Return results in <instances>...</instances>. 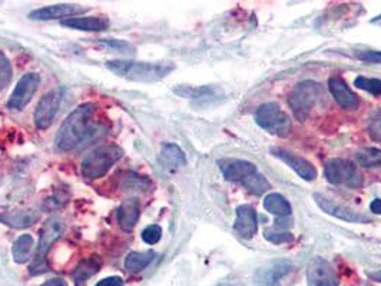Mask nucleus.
Instances as JSON below:
<instances>
[{"label":"nucleus","instance_id":"nucleus-1","mask_svg":"<svg viewBox=\"0 0 381 286\" xmlns=\"http://www.w3.org/2000/svg\"><path fill=\"white\" fill-rule=\"evenodd\" d=\"M95 112L96 106L93 103H83L71 112L55 138V145L61 152L73 150L96 132Z\"/></svg>","mask_w":381,"mask_h":286},{"label":"nucleus","instance_id":"nucleus-2","mask_svg":"<svg viewBox=\"0 0 381 286\" xmlns=\"http://www.w3.org/2000/svg\"><path fill=\"white\" fill-rule=\"evenodd\" d=\"M106 68L116 76L133 82L152 83L168 76L175 65L172 62H133V61H109Z\"/></svg>","mask_w":381,"mask_h":286},{"label":"nucleus","instance_id":"nucleus-3","mask_svg":"<svg viewBox=\"0 0 381 286\" xmlns=\"http://www.w3.org/2000/svg\"><path fill=\"white\" fill-rule=\"evenodd\" d=\"M325 92L322 86L314 81L300 82L288 96V105L297 121L304 122L321 101H324Z\"/></svg>","mask_w":381,"mask_h":286},{"label":"nucleus","instance_id":"nucleus-4","mask_svg":"<svg viewBox=\"0 0 381 286\" xmlns=\"http://www.w3.org/2000/svg\"><path fill=\"white\" fill-rule=\"evenodd\" d=\"M123 156V149L115 143H106L92 150L82 162V175L88 180H95L106 175V172Z\"/></svg>","mask_w":381,"mask_h":286},{"label":"nucleus","instance_id":"nucleus-5","mask_svg":"<svg viewBox=\"0 0 381 286\" xmlns=\"http://www.w3.org/2000/svg\"><path fill=\"white\" fill-rule=\"evenodd\" d=\"M62 233H64V223L59 219L52 218L46 220V223L44 225L41 230V239H39V245H38L34 262L29 267L31 275L38 276V275L48 272L49 269V265L46 260L48 252L51 250L52 245L61 238Z\"/></svg>","mask_w":381,"mask_h":286},{"label":"nucleus","instance_id":"nucleus-6","mask_svg":"<svg viewBox=\"0 0 381 286\" xmlns=\"http://www.w3.org/2000/svg\"><path fill=\"white\" fill-rule=\"evenodd\" d=\"M255 122L260 128L278 138H285L291 132L290 116L274 102L264 103L257 109Z\"/></svg>","mask_w":381,"mask_h":286},{"label":"nucleus","instance_id":"nucleus-7","mask_svg":"<svg viewBox=\"0 0 381 286\" xmlns=\"http://www.w3.org/2000/svg\"><path fill=\"white\" fill-rule=\"evenodd\" d=\"M324 173L331 185L347 186L351 189H358L362 186V176L357 170L352 162L345 159H331L325 163Z\"/></svg>","mask_w":381,"mask_h":286},{"label":"nucleus","instance_id":"nucleus-8","mask_svg":"<svg viewBox=\"0 0 381 286\" xmlns=\"http://www.w3.org/2000/svg\"><path fill=\"white\" fill-rule=\"evenodd\" d=\"M41 85V76L38 73H26L22 76V79L18 82L15 91L11 95V99L8 102L9 109L22 111L25 109L29 102L32 101L34 95L36 93L38 88Z\"/></svg>","mask_w":381,"mask_h":286},{"label":"nucleus","instance_id":"nucleus-9","mask_svg":"<svg viewBox=\"0 0 381 286\" xmlns=\"http://www.w3.org/2000/svg\"><path fill=\"white\" fill-rule=\"evenodd\" d=\"M61 101H62V93L61 91H51L46 95L42 96V99L39 101L36 109H35V125L38 129L45 131L48 128H51V125L55 121V116L59 111L61 106Z\"/></svg>","mask_w":381,"mask_h":286},{"label":"nucleus","instance_id":"nucleus-10","mask_svg":"<svg viewBox=\"0 0 381 286\" xmlns=\"http://www.w3.org/2000/svg\"><path fill=\"white\" fill-rule=\"evenodd\" d=\"M307 280L310 286H338L340 276L334 266L322 259L314 257L307 269Z\"/></svg>","mask_w":381,"mask_h":286},{"label":"nucleus","instance_id":"nucleus-11","mask_svg":"<svg viewBox=\"0 0 381 286\" xmlns=\"http://www.w3.org/2000/svg\"><path fill=\"white\" fill-rule=\"evenodd\" d=\"M313 198L322 212H325L327 215H331L337 219H341V220L350 222V223H368L370 222V219L367 216L360 215L347 206H341V205L332 202L331 199L322 196L321 193H314Z\"/></svg>","mask_w":381,"mask_h":286},{"label":"nucleus","instance_id":"nucleus-12","mask_svg":"<svg viewBox=\"0 0 381 286\" xmlns=\"http://www.w3.org/2000/svg\"><path fill=\"white\" fill-rule=\"evenodd\" d=\"M271 153L281 159L285 165H288L300 178H303L304 180L307 182H311L317 178V170L313 166V163H310L307 159L301 158V156H297L283 148H273L271 149Z\"/></svg>","mask_w":381,"mask_h":286},{"label":"nucleus","instance_id":"nucleus-13","mask_svg":"<svg viewBox=\"0 0 381 286\" xmlns=\"http://www.w3.org/2000/svg\"><path fill=\"white\" fill-rule=\"evenodd\" d=\"M293 269L288 260H274L265 267H260L254 276L257 286H277L281 279H284Z\"/></svg>","mask_w":381,"mask_h":286},{"label":"nucleus","instance_id":"nucleus-14","mask_svg":"<svg viewBox=\"0 0 381 286\" xmlns=\"http://www.w3.org/2000/svg\"><path fill=\"white\" fill-rule=\"evenodd\" d=\"M220 169L228 182H244L248 176L257 172V166L253 162L243 159H221L218 160Z\"/></svg>","mask_w":381,"mask_h":286},{"label":"nucleus","instance_id":"nucleus-15","mask_svg":"<svg viewBox=\"0 0 381 286\" xmlns=\"http://www.w3.org/2000/svg\"><path fill=\"white\" fill-rule=\"evenodd\" d=\"M235 213H237V219L234 223L235 232L244 239H251L258 230L257 210L251 205H240Z\"/></svg>","mask_w":381,"mask_h":286},{"label":"nucleus","instance_id":"nucleus-16","mask_svg":"<svg viewBox=\"0 0 381 286\" xmlns=\"http://www.w3.org/2000/svg\"><path fill=\"white\" fill-rule=\"evenodd\" d=\"M328 89L335 99V102L347 111H354L358 108V98L348 88L345 81L341 76H332L328 81Z\"/></svg>","mask_w":381,"mask_h":286},{"label":"nucleus","instance_id":"nucleus-17","mask_svg":"<svg viewBox=\"0 0 381 286\" xmlns=\"http://www.w3.org/2000/svg\"><path fill=\"white\" fill-rule=\"evenodd\" d=\"M85 8H81L78 5H52V6H45L41 9H36L29 14V18L32 21H55V19H62V18H71L73 15L85 12Z\"/></svg>","mask_w":381,"mask_h":286},{"label":"nucleus","instance_id":"nucleus-18","mask_svg":"<svg viewBox=\"0 0 381 286\" xmlns=\"http://www.w3.org/2000/svg\"><path fill=\"white\" fill-rule=\"evenodd\" d=\"M158 162L168 172H175L176 169L186 165V158L182 149L175 143H163L158 156Z\"/></svg>","mask_w":381,"mask_h":286},{"label":"nucleus","instance_id":"nucleus-19","mask_svg":"<svg viewBox=\"0 0 381 286\" xmlns=\"http://www.w3.org/2000/svg\"><path fill=\"white\" fill-rule=\"evenodd\" d=\"M141 216V206L136 199L125 200L118 209V223L125 232H132Z\"/></svg>","mask_w":381,"mask_h":286},{"label":"nucleus","instance_id":"nucleus-20","mask_svg":"<svg viewBox=\"0 0 381 286\" xmlns=\"http://www.w3.org/2000/svg\"><path fill=\"white\" fill-rule=\"evenodd\" d=\"M62 26L83 32H102L109 28V21L105 18H69L62 21Z\"/></svg>","mask_w":381,"mask_h":286},{"label":"nucleus","instance_id":"nucleus-21","mask_svg":"<svg viewBox=\"0 0 381 286\" xmlns=\"http://www.w3.org/2000/svg\"><path fill=\"white\" fill-rule=\"evenodd\" d=\"M41 213L36 210H12L0 215V222H4L12 228H28L38 222Z\"/></svg>","mask_w":381,"mask_h":286},{"label":"nucleus","instance_id":"nucleus-22","mask_svg":"<svg viewBox=\"0 0 381 286\" xmlns=\"http://www.w3.org/2000/svg\"><path fill=\"white\" fill-rule=\"evenodd\" d=\"M155 256H156V253L153 250L131 252L125 257V269L129 273H139L153 262Z\"/></svg>","mask_w":381,"mask_h":286},{"label":"nucleus","instance_id":"nucleus-23","mask_svg":"<svg viewBox=\"0 0 381 286\" xmlns=\"http://www.w3.org/2000/svg\"><path fill=\"white\" fill-rule=\"evenodd\" d=\"M264 208L278 218H287L291 215L290 202L280 193L267 195L264 199Z\"/></svg>","mask_w":381,"mask_h":286},{"label":"nucleus","instance_id":"nucleus-24","mask_svg":"<svg viewBox=\"0 0 381 286\" xmlns=\"http://www.w3.org/2000/svg\"><path fill=\"white\" fill-rule=\"evenodd\" d=\"M35 242L31 235H22L21 238L16 239L12 247L14 259L16 263H26L32 257V250H34Z\"/></svg>","mask_w":381,"mask_h":286},{"label":"nucleus","instance_id":"nucleus-25","mask_svg":"<svg viewBox=\"0 0 381 286\" xmlns=\"http://www.w3.org/2000/svg\"><path fill=\"white\" fill-rule=\"evenodd\" d=\"M101 269V263L96 257H89V259H83L82 262H79V265L75 267L73 270V280L75 283H83L86 282L89 277H92L93 275H96Z\"/></svg>","mask_w":381,"mask_h":286},{"label":"nucleus","instance_id":"nucleus-26","mask_svg":"<svg viewBox=\"0 0 381 286\" xmlns=\"http://www.w3.org/2000/svg\"><path fill=\"white\" fill-rule=\"evenodd\" d=\"M173 92L182 98L188 99H204V98H214L217 95V88L214 86H178Z\"/></svg>","mask_w":381,"mask_h":286},{"label":"nucleus","instance_id":"nucleus-27","mask_svg":"<svg viewBox=\"0 0 381 286\" xmlns=\"http://www.w3.org/2000/svg\"><path fill=\"white\" fill-rule=\"evenodd\" d=\"M355 159L362 168H377L381 166V150L377 148H362L355 153Z\"/></svg>","mask_w":381,"mask_h":286},{"label":"nucleus","instance_id":"nucleus-28","mask_svg":"<svg viewBox=\"0 0 381 286\" xmlns=\"http://www.w3.org/2000/svg\"><path fill=\"white\" fill-rule=\"evenodd\" d=\"M243 185H244V188H245L250 193H253V195H255V196H261L263 193H265V192L271 188V185L268 183V180H267L263 175H260L258 172H255V173H253L251 176H248V178L243 182Z\"/></svg>","mask_w":381,"mask_h":286},{"label":"nucleus","instance_id":"nucleus-29","mask_svg":"<svg viewBox=\"0 0 381 286\" xmlns=\"http://www.w3.org/2000/svg\"><path fill=\"white\" fill-rule=\"evenodd\" d=\"M355 88L368 92L372 96H381V81L380 79H368L365 76H358L354 79Z\"/></svg>","mask_w":381,"mask_h":286},{"label":"nucleus","instance_id":"nucleus-30","mask_svg":"<svg viewBox=\"0 0 381 286\" xmlns=\"http://www.w3.org/2000/svg\"><path fill=\"white\" fill-rule=\"evenodd\" d=\"M12 75L14 71L9 59L5 56V53L0 52V91L9 86V83L12 82Z\"/></svg>","mask_w":381,"mask_h":286},{"label":"nucleus","instance_id":"nucleus-31","mask_svg":"<svg viewBox=\"0 0 381 286\" xmlns=\"http://www.w3.org/2000/svg\"><path fill=\"white\" fill-rule=\"evenodd\" d=\"M265 239L270 240L271 243L274 245H281V243H290L294 240V236L291 232H287V230H275V229H268L265 230L264 233Z\"/></svg>","mask_w":381,"mask_h":286},{"label":"nucleus","instance_id":"nucleus-32","mask_svg":"<svg viewBox=\"0 0 381 286\" xmlns=\"http://www.w3.org/2000/svg\"><path fill=\"white\" fill-rule=\"evenodd\" d=\"M368 135L372 141L381 142V111H375L368 119Z\"/></svg>","mask_w":381,"mask_h":286},{"label":"nucleus","instance_id":"nucleus-33","mask_svg":"<svg viewBox=\"0 0 381 286\" xmlns=\"http://www.w3.org/2000/svg\"><path fill=\"white\" fill-rule=\"evenodd\" d=\"M162 238V228L159 225H149L142 232V239L148 245H156Z\"/></svg>","mask_w":381,"mask_h":286},{"label":"nucleus","instance_id":"nucleus-34","mask_svg":"<svg viewBox=\"0 0 381 286\" xmlns=\"http://www.w3.org/2000/svg\"><path fill=\"white\" fill-rule=\"evenodd\" d=\"M355 56L360 61L365 62V63H377V65H381V52H377V51H362V52H357Z\"/></svg>","mask_w":381,"mask_h":286},{"label":"nucleus","instance_id":"nucleus-35","mask_svg":"<svg viewBox=\"0 0 381 286\" xmlns=\"http://www.w3.org/2000/svg\"><path fill=\"white\" fill-rule=\"evenodd\" d=\"M102 45L108 46L109 49L112 51H116V52H126V51H133V48L128 44V42H123V41H111V39H103L101 41Z\"/></svg>","mask_w":381,"mask_h":286},{"label":"nucleus","instance_id":"nucleus-36","mask_svg":"<svg viewBox=\"0 0 381 286\" xmlns=\"http://www.w3.org/2000/svg\"><path fill=\"white\" fill-rule=\"evenodd\" d=\"M95 286H123V279L121 276H109L99 280Z\"/></svg>","mask_w":381,"mask_h":286},{"label":"nucleus","instance_id":"nucleus-37","mask_svg":"<svg viewBox=\"0 0 381 286\" xmlns=\"http://www.w3.org/2000/svg\"><path fill=\"white\" fill-rule=\"evenodd\" d=\"M293 226V220L287 218H278L275 220V225H274V229L275 230H284V229H290Z\"/></svg>","mask_w":381,"mask_h":286},{"label":"nucleus","instance_id":"nucleus-38","mask_svg":"<svg viewBox=\"0 0 381 286\" xmlns=\"http://www.w3.org/2000/svg\"><path fill=\"white\" fill-rule=\"evenodd\" d=\"M41 286H68V283H66L64 279L56 277V279H49V280H46V282L42 283Z\"/></svg>","mask_w":381,"mask_h":286},{"label":"nucleus","instance_id":"nucleus-39","mask_svg":"<svg viewBox=\"0 0 381 286\" xmlns=\"http://www.w3.org/2000/svg\"><path fill=\"white\" fill-rule=\"evenodd\" d=\"M370 209H371V212L381 215V199H374L370 205Z\"/></svg>","mask_w":381,"mask_h":286},{"label":"nucleus","instance_id":"nucleus-40","mask_svg":"<svg viewBox=\"0 0 381 286\" xmlns=\"http://www.w3.org/2000/svg\"><path fill=\"white\" fill-rule=\"evenodd\" d=\"M368 277L374 282H380L381 283V270H377V272H371L368 273Z\"/></svg>","mask_w":381,"mask_h":286},{"label":"nucleus","instance_id":"nucleus-41","mask_svg":"<svg viewBox=\"0 0 381 286\" xmlns=\"http://www.w3.org/2000/svg\"><path fill=\"white\" fill-rule=\"evenodd\" d=\"M371 24H372V25H378V26H381V15L377 16V18H374V19L371 21Z\"/></svg>","mask_w":381,"mask_h":286}]
</instances>
